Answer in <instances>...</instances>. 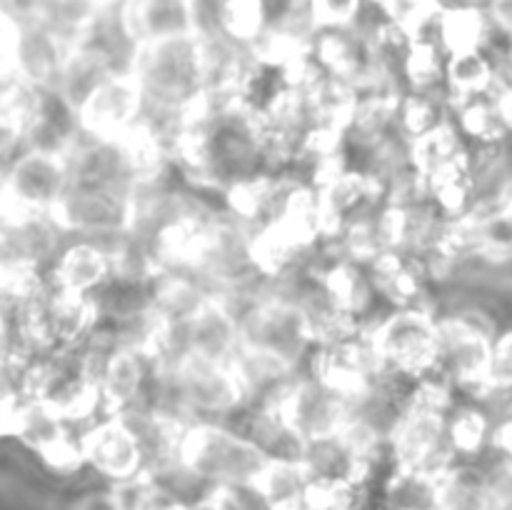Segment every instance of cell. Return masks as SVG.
Segmentation results:
<instances>
[{
    "label": "cell",
    "mask_w": 512,
    "mask_h": 510,
    "mask_svg": "<svg viewBox=\"0 0 512 510\" xmlns=\"http://www.w3.org/2000/svg\"><path fill=\"white\" fill-rule=\"evenodd\" d=\"M165 360H168V375H165L163 408L218 423V418L235 413L248 403L233 360H218L198 353H180Z\"/></svg>",
    "instance_id": "7a4b0ae2"
},
{
    "label": "cell",
    "mask_w": 512,
    "mask_h": 510,
    "mask_svg": "<svg viewBox=\"0 0 512 510\" xmlns=\"http://www.w3.org/2000/svg\"><path fill=\"white\" fill-rule=\"evenodd\" d=\"M440 353L435 375L460 388L483 393L490 380V360H493V343L490 325L483 315L455 313L438 318Z\"/></svg>",
    "instance_id": "9c48e42d"
},
{
    "label": "cell",
    "mask_w": 512,
    "mask_h": 510,
    "mask_svg": "<svg viewBox=\"0 0 512 510\" xmlns=\"http://www.w3.org/2000/svg\"><path fill=\"white\" fill-rule=\"evenodd\" d=\"M373 3H378V5H380V3H383V0H373Z\"/></svg>",
    "instance_id": "e575fe53"
},
{
    "label": "cell",
    "mask_w": 512,
    "mask_h": 510,
    "mask_svg": "<svg viewBox=\"0 0 512 510\" xmlns=\"http://www.w3.org/2000/svg\"><path fill=\"white\" fill-rule=\"evenodd\" d=\"M405 75L413 83L415 90H433L445 75L443 63H440V53L433 43L423 38L410 40L408 55L403 63Z\"/></svg>",
    "instance_id": "cb8c5ba5"
},
{
    "label": "cell",
    "mask_w": 512,
    "mask_h": 510,
    "mask_svg": "<svg viewBox=\"0 0 512 510\" xmlns=\"http://www.w3.org/2000/svg\"><path fill=\"white\" fill-rule=\"evenodd\" d=\"M370 283H373L375 293L385 295L398 308H423L418 303L420 293H423V283L410 263L403 255V250H385L378 258L368 263Z\"/></svg>",
    "instance_id": "9a60e30c"
},
{
    "label": "cell",
    "mask_w": 512,
    "mask_h": 510,
    "mask_svg": "<svg viewBox=\"0 0 512 510\" xmlns=\"http://www.w3.org/2000/svg\"><path fill=\"white\" fill-rule=\"evenodd\" d=\"M488 18L512 38V0H490Z\"/></svg>",
    "instance_id": "f546056e"
},
{
    "label": "cell",
    "mask_w": 512,
    "mask_h": 510,
    "mask_svg": "<svg viewBox=\"0 0 512 510\" xmlns=\"http://www.w3.org/2000/svg\"><path fill=\"white\" fill-rule=\"evenodd\" d=\"M130 73L145 93V108L183 115L208 95L203 33L160 40L133 50Z\"/></svg>",
    "instance_id": "6da1fadb"
},
{
    "label": "cell",
    "mask_w": 512,
    "mask_h": 510,
    "mask_svg": "<svg viewBox=\"0 0 512 510\" xmlns=\"http://www.w3.org/2000/svg\"><path fill=\"white\" fill-rule=\"evenodd\" d=\"M308 5L318 30L353 28L360 13V0H308Z\"/></svg>",
    "instance_id": "4316f807"
},
{
    "label": "cell",
    "mask_w": 512,
    "mask_h": 510,
    "mask_svg": "<svg viewBox=\"0 0 512 510\" xmlns=\"http://www.w3.org/2000/svg\"><path fill=\"white\" fill-rule=\"evenodd\" d=\"M445 83H448L450 95L463 105L468 100L485 98L493 93L498 75L483 50H468V53L450 55L445 63Z\"/></svg>",
    "instance_id": "e0dca14e"
},
{
    "label": "cell",
    "mask_w": 512,
    "mask_h": 510,
    "mask_svg": "<svg viewBox=\"0 0 512 510\" xmlns=\"http://www.w3.org/2000/svg\"><path fill=\"white\" fill-rule=\"evenodd\" d=\"M83 5H88V8H110V5H118L120 0H80Z\"/></svg>",
    "instance_id": "d6a6232c"
},
{
    "label": "cell",
    "mask_w": 512,
    "mask_h": 510,
    "mask_svg": "<svg viewBox=\"0 0 512 510\" xmlns=\"http://www.w3.org/2000/svg\"><path fill=\"white\" fill-rule=\"evenodd\" d=\"M440 40L450 55L468 53V50H480L488 35V15L475 5L465 8L443 10L438 20Z\"/></svg>",
    "instance_id": "d6986e66"
},
{
    "label": "cell",
    "mask_w": 512,
    "mask_h": 510,
    "mask_svg": "<svg viewBox=\"0 0 512 510\" xmlns=\"http://www.w3.org/2000/svg\"><path fill=\"white\" fill-rule=\"evenodd\" d=\"M498 108L503 113L508 130H512V88L498 90Z\"/></svg>",
    "instance_id": "4dcf8cb0"
},
{
    "label": "cell",
    "mask_w": 512,
    "mask_h": 510,
    "mask_svg": "<svg viewBox=\"0 0 512 510\" xmlns=\"http://www.w3.org/2000/svg\"><path fill=\"white\" fill-rule=\"evenodd\" d=\"M380 8L388 15L390 25H395L410 40L423 38L425 28L438 23L445 10L440 0H383Z\"/></svg>",
    "instance_id": "7402d4cb"
},
{
    "label": "cell",
    "mask_w": 512,
    "mask_h": 510,
    "mask_svg": "<svg viewBox=\"0 0 512 510\" xmlns=\"http://www.w3.org/2000/svg\"><path fill=\"white\" fill-rule=\"evenodd\" d=\"M110 278H115V263L110 248L100 240L80 238L78 243L68 245L55 255L50 283L58 288L75 290V293L95 295Z\"/></svg>",
    "instance_id": "5bb4252c"
},
{
    "label": "cell",
    "mask_w": 512,
    "mask_h": 510,
    "mask_svg": "<svg viewBox=\"0 0 512 510\" xmlns=\"http://www.w3.org/2000/svg\"><path fill=\"white\" fill-rule=\"evenodd\" d=\"M265 30V0H218V33L210 35L250 48Z\"/></svg>",
    "instance_id": "ffe728a7"
},
{
    "label": "cell",
    "mask_w": 512,
    "mask_h": 510,
    "mask_svg": "<svg viewBox=\"0 0 512 510\" xmlns=\"http://www.w3.org/2000/svg\"><path fill=\"white\" fill-rule=\"evenodd\" d=\"M370 338L390 373L428 378L438 370V318L425 308H398L370 328Z\"/></svg>",
    "instance_id": "5b68a950"
},
{
    "label": "cell",
    "mask_w": 512,
    "mask_h": 510,
    "mask_svg": "<svg viewBox=\"0 0 512 510\" xmlns=\"http://www.w3.org/2000/svg\"><path fill=\"white\" fill-rule=\"evenodd\" d=\"M68 510H123L120 508V500L115 495L113 485L105 490H90V493H83L80 498H75L70 503Z\"/></svg>",
    "instance_id": "f1b7e54d"
},
{
    "label": "cell",
    "mask_w": 512,
    "mask_h": 510,
    "mask_svg": "<svg viewBox=\"0 0 512 510\" xmlns=\"http://www.w3.org/2000/svg\"><path fill=\"white\" fill-rule=\"evenodd\" d=\"M158 510H203L200 505H190V503H178V500H168V503L160 505Z\"/></svg>",
    "instance_id": "1f68e13d"
},
{
    "label": "cell",
    "mask_w": 512,
    "mask_h": 510,
    "mask_svg": "<svg viewBox=\"0 0 512 510\" xmlns=\"http://www.w3.org/2000/svg\"><path fill=\"white\" fill-rule=\"evenodd\" d=\"M133 190L115 185L70 183V190L55 208L53 220L63 230L88 240H110L130 233L135 225Z\"/></svg>",
    "instance_id": "52a82bcc"
},
{
    "label": "cell",
    "mask_w": 512,
    "mask_h": 510,
    "mask_svg": "<svg viewBox=\"0 0 512 510\" xmlns=\"http://www.w3.org/2000/svg\"><path fill=\"white\" fill-rule=\"evenodd\" d=\"M180 460L210 488L215 485L258 483L270 458L248 433H238L220 423H190L180 443Z\"/></svg>",
    "instance_id": "3957f363"
},
{
    "label": "cell",
    "mask_w": 512,
    "mask_h": 510,
    "mask_svg": "<svg viewBox=\"0 0 512 510\" xmlns=\"http://www.w3.org/2000/svg\"><path fill=\"white\" fill-rule=\"evenodd\" d=\"M268 408L278 410L290 430L308 448L318 440L335 438L355 413V398L315 375L298 378L288 393Z\"/></svg>",
    "instance_id": "ba28073f"
},
{
    "label": "cell",
    "mask_w": 512,
    "mask_h": 510,
    "mask_svg": "<svg viewBox=\"0 0 512 510\" xmlns=\"http://www.w3.org/2000/svg\"><path fill=\"white\" fill-rule=\"evenodd\" d=\"M115 73H120V70L115 68L108 50L88 43V40H75V45L65 55L63 65H60L53 93L58 95L63 108L75 118L80 108L88 103L90 95Z\"/></svg>",
    "instance_id": "4fadbf2b"
},
{
    "label": "cell",
    "mask_w": 512,
    "mask_h": 510,
    "mask_svg": "<svg viewBox=\"0 0 512 510\" xmlns=\"http://www.w3.org/2000/svg\"><path fill=\"white\" fill-rule=\"evenodd\" d=\"M440 478L418 470L395 468L385 483V508L388 510H438Z\"/></svg>",
    "instance_id": "ac0fdd59"
},
{
    "label": "cell",
    "mask_w": 512,
    "mask_h": 510,
    "mask_svg": "<svg viewBox=\"0 0 512 510\" xmlns=\"http://www.w3.org/2000/svg\"><path fill=\"white\" fill-rule=\"evenodd\" d=\"M80 450L85 465L110 483H123L145 473L143 448L123 415H105L103 420L85 428L80 435Z\"/></svg>",
    "instance_id": "7c38bea8"
},
{
    "label": "cell",
    "mask_w": 512,
    "mask_h": 510,
    "mask_svg": "<svg viewBox=\"0 0 512 510\" xmlns=\"http://www.w3.org/2000/svg\"><path fill=\"white\" fill-rule=\"evenodd\" d=\"M443 120L445 118H440V100L435 98L433 90H415L400 100L398 125L405 138H418Z\"/></svg>",
    "instance_id": "603a6c76"
},
{
    "label": "cell",
    "mask_w": 512,
    "mask_h": 510,
    "mask_svg": "<svg viewBox=\"0 0 512 510\" xmlns=\"http://www.w3.org/2000/svg\"><path fill=\"white\" fill-rule=\"evenodd\" d=\"M460 128L480 143H500L508 125L498 108V95H485L460 105Z\"/></svg>",
    "instance_id": "44dd1931"
},
{
    "label": "cell",
    "mask_w": 512,
    "mask_h": 510,
    "mask_svg": "<svg viewBox=\"0 0 512 510\" xmlns=\"http://www.w3.org/2000/svg\"><path fill=\"white\" fill-rule=\"evenodd\" d=\"M240 318V348L260 350L295 365L315 343L308 310L293 295H258Z\"/></svg>",
    "instance_id": "277c9868"
},
{
    "label": "cell",
    "mask_w": 512,
    "mask_h": 510,
    "mask_svg": "<svg viewBox=\"0 0 512 510\" xmlns=\"http://www.w3.org/2000/svg\"><path fill=\"white\" fill-rule=\"evenodd\" d=\"M488 388L512 390V330L503 333L500 338H495L493 360H490Z\"/></svg>",
    "instance_id": "83f0119b"
},
{
    "label": "cell",
    "mask_w": 512,
    "mask_h": 510,
    "mask_svg": "<svg viewBox=\"0 0 512 510\" xmlns=\"http://www.w3.org/2000/svg\"><path fill=\"white\" fill-rule=\"evenodd\" d=\"M488 418L485 413L473 408H463L450 418V438H453L458 455H475L483 448L485 438H488Z\"/></svg>",
    "instance_id": "484cf974"
},
{
    "label": "cell",
    "mask_w": 512,
    "mask_h": 510,
    "mask_svg": "<svg viewBox=\"0 0 512 510\" xmlns=\"http://www.w3.org/2000/svg\"><path fill=\"white\" fill-rule=\"evenodd\" d=\"M363 510H388V508H363Z\"/></svg>",
    "instance_id": "836d02e7"
},
{
    "label": "cell",
    "mask_w": 512,
    "mask_h": 510,
    "mask_svg": "<svg viewBox=\"0 0 512 510\" xmlns=\"http://www.w3.org/2000/svg\"><path fill=\"white\" fill-rule=\"evenodd\" d=\"M73 175L65 150L30 145L10 165L3 185V210L40 213L53 218L70 190Z\"/></svg>",
    "instance_id": "8992f818"
},
{
    "label": "cell",
    "mask_w": 512,
    "mask_h": 510,
    "mask_svg": "<svg viewBox=\"0 0 512 510\" xmlns=\"http://www.w3.org/2000/svg\"><path fill=\"white\" fill-rule=\"evenodd\" d=\"M463 160L470 158L465 155L458 130H455L448 120H443V123L435 125L433 130L410 140V163L415 165V170H418L425 180H428L430 175L438 173V170L455 163H463Z\"/></svg>",
    "instance_id": "2e32d148"
},
{
    "label": "cell",
    "mask_w": 512,
    "mask_h": 510,
    "mask_svg": "<svg viewBox=\"0 0 512 510\" xmlns=\"http://www.w3.org/2000/svg\"><path fill=\"white\" fill-rule=\"evenodd\" d=\"M145 115V93L130 70L110 75L88 103L75 115L83 135L100 140H118L135 128Z\"/></svg>",
    "instance_id": "30bf717a"
},
{
    "label": "cell",
    "mask_w": 512,
    "mask_h": 510,
    "mask_svg": "<svg viewBox=\"0 0 512 510\" xmlns=\"http://www.w3.org/2000/svg\"><path fill=\"white\" fill-rule=\"evenodd\" d=\"M203 510H273L255 483L215 485L200 505Z\"/></svg>",
    "instance_id": "d4e9b609"
},
{
    "label": "cell",
    "mask_w": 512,
    "mask_h": 510,
    "mask_svg": "<svg viewBox=\"0 0 512 510\" xmlns=\"http://www.w3.org/2000/svg\"><path fill=\"white\" fill-rule=\"evenodd\" d=\"M118 25L133 48L200 33L195 0H120Z\"/></svg>",
    "instance_id": "8fae6325"
}]
</instances>
